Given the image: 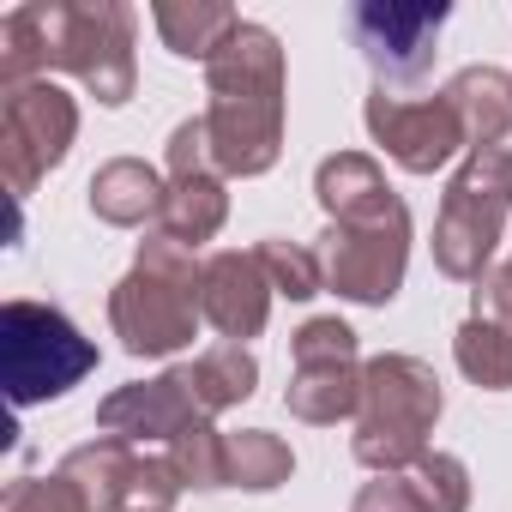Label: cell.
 <instances>
[{
    "mask_svg": "<svg viewBox=\"0 0 512 512\" xmlns=\"http://www.w3.org/2000/svg\"><path fill=\"white\" fill-rule=\"evenodd\" d=\"M446 103L458 109L470 151H488V145H500L512 133V73H500V67H464V73H452Z\"/></svg>",
    "mask_w": 512,
    "mask_h": 512,
    "instance_id": "cell-18",
    "label": "cell"
},
{
    "mask_svg": "<svg viewBox=\"0 0 512 512\" xmlns=\"http://www.w3.org/2000/svg\"><path fill=\"white\" fill-rule=\"evenodd\" d=\"M350 512H422V500H416V488L404 476H374V482L356 488Z\"/></svg>",
    "mask_w": 512,
    "mask_h": 512,
    "instance_id": "cell-27",
    "label": "cell"
},
{
    "mask_svg": "<svg viewBox=\"0 0 512 512\" xmlns=\"http://www.w3.org/2000/svg\"><path fill=\"white\" fill-rule=\"evenodd\" d=\"M163 193H169V181L145 157H109V163H97V175L85 187L91 211L109 229H139V223L163 217Z\"/></svg>",
    "mask_w": 512,
    "mask_h": 512,
    "instance_id": "cell-15",
    "label": "cell"
},
{
    "mask_svg": "<svg viewBox=\"0 0 512 512\" xmlns=\"http://www.w3.org/2000/svg\"><path fill=\"white\" fill-rule=\"evenodd\" d=\"M452 362H458V374L470 380V386H482V392H512V338L500 332V326H488V320H464L458 332H452Z\"/></svg>",
    "mask_w": 512,
    "mask_h": 512,
    "instance_id": "cell-21",
    "label": "cell"
},
{
    "mask_svg": "<svg viewBox=\"0 0 512 512\" xmlns=\"http://www.w3.org/2000/svg\"><path fill=\"white\" fill-rule=\"evenodd\" d=\"M446 19H452L446 0H362L350 13V37L386 91V85H416L434 67Z\"/></svg>",
    "mask_w": 512,
    "mask_h": 512,
    "instance_id": "cell-11",
    "label": "cell"
},
{
    "mask_svg": "<svg viewBox=\"0 0 512 512\" xmlns=\"http://www.w3.org/2000/svg\"><path fill=\"white\" fill-rule=\"evenodd\" d=\"M272 278L266 266L241 247H223L205 260V278H199V314L223 332V344H247L260 338L266 320H272Z\"/></svg>",
    "mask_w": 512,
    "mask_h": 512,
    "instance_id": "cell-14",
    "label": "cell"
},
{
    "mask_svg": "<svg viewBox=\"0 0 512 512\" xmlns=\"http://www.w3.org/2000/svg\"><path fill=\"white\" fill-rule=\"evenodd\" d=\"M253 260L266 266L272 290L290 296V302H314L326 290V266H320V253L302 247V241H284V235H266L260 247H253Z\"/></svg>",
    "mask_w": 512,
    "mask_h": 512,
    "instance_id": "cell-22",
    "label": "cell"
},
{
    "mask_svg": "<svg viewBox=\"0 0 512 512\" xmlns=\"http://www.w3.org/2000/svg\"><path fill=\"white\" fill-rule=\"evenodd\" d=\"M229 217V187L217 169H193V175H169V193H163V217H157V235L181 241V247H199L223 229Z\"/></svg>",
    "mask_w": 512,
    "mask_h": 512,
    "instance_id": "cell-17",
    "label": "cell"
},
{
    "mask_svg": "<svg viewBox=\"0 0 512 512\" xmlns=\"http://www.w3.org/2000/svg\"><path fill=\"white\" fill-rule=\"evenodd\" d=\"M0 512H91V506H85V494L55 470V476H19V482H7Z\"/></svg>",
    "mask_w": 512,
    "mask_h": 512,
    "instance_id": "cell-25",
    "label": "cell"
},
{
    "mask_svg": "<svg viewBox=\"0 0 512 512\" xmlns=\"http://www.w3.org/2000/svg\"><path fill=\"white\" fill-rule=\"evenodd\" d=\"M404 482L416 488L422 512H470V470L458 452H422L404 470Z\"/></svg>",
    "mask_w": 512,
    "mask_h": 512,
    "instance_id": "cell-24",
    "label": "cell"
},
{
    "mask_svg": "<svg viewBox=\"0 0 512 512\" xmlns=\"http://www.w3.org/2000/svg\"><path fill=\"white\" fill-rule=\"evenodd\" d=\"M193 422H211V416L199 410L187 368H169L157 380H133V386H121V392H109L97 404V428L115 434V440H127V446H145V440H163L169 446Z\"/></svg>",
    "mask_w": 512,
    "mask_h": 512,
    "instance_id": "cell-13",
    "label": "cell"
},
{
    "mask_svg": "<svg viewBox=\"0 0 512 512\" xmlns=\"http://www.w3.org/2000/svg\"><path fill=\"white\" fill-rule=\"evenodd\" d=\"M205 133H211V157L217 175H266L284 157V43L272 25L241 19V31L211 55L205 67Z\"/></svg>",
    "mask_w": 512,
    "mask_h": 512,
    "instance_id": "cell-3",
    "label": "cell"
},
{
    "mask_svg": "<svg viewBox=\"0 0 512 512\" xmlns=\"http://www.w3.org/2000/svg\"><path fill=\"white\" fill-rule=\"evenodd\" d=\"M470 314L488 320V326H500V332L512 338V260H506V266H488V272L476 278V290H470Z\"/></svg>",
    "mask_w": 512,
    "mask_h": 512,
    "instance_id": "cell-26",
    "label": "cell"
},
{
    "mask_svg": "<svg viewBox=\"0 0 512 512\" xmlns=\"http://www.w3.org/2000/svg\"><path fill=\"white\" fill-rule=\"evenodd\" d=\"M133 7L121 0H31L0 19V91L73 73L103 109H121L139 85Z\"/></svg>",
    "mask_w": 512,
    "mask_h": 512,
    "instance_id": "cell-2",
    "label": "cell"
},
{
    "mask_svg": "<svg viewBox=\"0 0 512 512\" xmlns=\"http://www.w3.org/2000/svg\"><path fill=\"white\" fill-rule=\"evenodd\" d=\"M362 121H368V139H374L398 169H410V175H434V169H446L458 151H470L464 121H458V109L446 103V91H440V97H398V91H380V85H374V97L362 103Z\"/></svg>",
    "mask_w": 512,
    "mask_h": 512,
    "instance_id": "cell-12",
    "label": "cell"
},
{
    "mask_svg": "<svg viewBox=\"0 0 512 512\" xmlns=\"http://www.w3.org/2000/svg\"><path fill=\"white\" fill-rule=\"evenodd\" d=\"M296 476V452L284 434L272 428H241L229 434V488H247V494H272Z\"/></svg>",
    "mask_w": 512,
    "mask_h": 512,
    "instance_id": "cell-20",
    "label": "cell"
},
{
    "mask_svg": "<svg viewBox=\"0 0 512 512\" xmlns=\"http://www.w3.org/2000/svg\"><path fill=\"white\" fill-rule=\"evenodd\" d=\"M85 374H97V344L49 302L13 296L0 308V380L19 410L67 398Z\"/></svg>",
    "mask_w": 512,
    "mask_h": 512,
    "instance_id": "cell-7",
    "label": "cell"
},
{
    "mask_svg": "<svg viewBox=\"0 0 512 512\" xmlns=\"http://www.w3.org/2000/svg\"><path fill=\"white\" fill-rule=\"evenodd\" d=\"M61 476L85 494L91 512H175L181 500V476L169 458H145L139 446L103 434L85 440L61 458Z\"/></svg>",
    "mask_w": 512,
    "mask_h": 512,
    "instance_id": "cell-10",
    "label": "cell"
},
{
    "mask_svg": "<svg viewBox=\"0 0 512 512\" xmlns=\"http://www.w3.org/2000/svg\"><path fill=\"white\" fill-rule=\"evenodd\" d=\"M187 380H193V398L205 416H223L235 404H247L260 392V362H253L247 344H211L205 356L187 362Z\"/></svg>",
    "mask_w": 512,
    "mask_h": 512,
    "instance_id": "cell-19",
    "label": "cell"
},
{
    "mask_svg": "<svg viewBox=\"0 0 512 512\" xmlns=\"http://www.w3.org/2000/svg\"><path fill=\"white\" fill-rule=\"evenodd\" d=\"M314 199L326 211L320 266L326 290L356 308H386L410 266V205L392 193L368 151H332L314 169Z\"/></svg>",
    "mask_w": 512,
    "mask_h": 512,
    "instance_id": "cell-1",
    "label": "cell"
},
{
    "mask_svg": "<svg viewBox=\"0 0 512 512\" xmlns=\"http://www.w3.org/2000/svg\"><path fill=\"white\" fill-rule=\"evenodd\" d=\"M440 410H446V392L422 356H404V350L374 356L362 368V410H356V434H350L356 464H368L374 476H404L422 452H434L428 434H434Z\"/></svg>",
    "mask_w": 512,
    "mask_h": 512,
    "instance_id": "cell-5",
    "label": "cell"
},
{
    "mask_svg": "<svg viewBox=\"0 0 512 512\" xmlns=\"http://www.w3.org/2000/svg\"><path fill=\"white\" fill-rule=\"evenodd\" d=\"M151 25H157V37H163L169 55L211 67V55L241 31V13L223 7V0H157V7H151Z\"/></svg>",
    "mask_w": 512,
    "mask_h": 512,
    "instance_id": "cell-16",
    "label": "cell"
},
{
    "mask_svg": "<svg viewBox=\"0 0 512 512\" xmlns=\"http://www.w3.org/2000/svg\"><path fill=\"white\" fill-rule=\"evenodd\" d=\"M362 344L338 314H314L290 338V416L314 428H338L362 410Z\"/></svg>",
    "mask_w": 512,
    "mask_h": 512,
    "instance_id": "cell-8",
    "label": "cell"
},
{
    "mask_svg": "<svg viewBox=\"0 0 512 512\" xmlns=\"http://www.w3.org/2000/svg\"><path fill=\"white\" fill-rule=\"evenodd\" d=\"M73 139H79V103L55 79L0 91V175H7L13 199L37 193V181L67 163Z\"/></svg>",
    "mask_w": 512,
    "mask_h": 512,
    "instance_id": "cell-9",
    "label": "cell"
},
{
    "mask_svg": "<svg viewBox=\"0 0 512 512\" xmlns=\"http://www.w3.org/2000/svg\"><path fill=\"white\" fill-rule=\"evenodd\" d=\"M163 458L175 464L181 488H229V434H217L211 422H193L181 440H169Z\"/></svg>",
    "mask_w": 512,
    "mask_h": 512,
    "instance_id": "cell-23",
    "label": "cell"
},
{
    "mask_svg": "<svg viewBox=\"0 0 512 512\" xmlns=\"http://www.w3.org/2000/svg\"><path fill=\"white\" fill-rule=\"evenodd\" d=\"M199 278L205 260H193V247L151 235L139 241L133 272L109 290V326L127 356H175L199 332Z\"/></svg>",
    "mask_w": 512,
    "mask_h": 512,
    "instance_id": "cell-4",
    "label": "cell"
},
{
    "mask_svg": "<svg viewBox=\"0 0 512 512\" xmlns=\"http://www.w3.org/2000/svg\"><path fill=\"white\" fill-rule=\"evenodd\" d=\"M506 217H512V151L506 145L464 151V163L452 169V181L440 193L434 266L452 284H476L494 266V247L506 235Z\"/></svg>",
    "mask_w": 512,
    "mask_h": 512,
    "instance_id": "cell-6",
    "label": "cell"
}]
</instances>
